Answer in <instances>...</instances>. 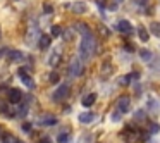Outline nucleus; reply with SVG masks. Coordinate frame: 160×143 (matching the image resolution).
<instances>
[{
	"mask_svg": "<svg viewBox=\"0 0 160 143\" xmlns=\"http://www.w3.org/2000/svg\"><path fill=\"white\" fill-rule=\"evenodd\" d=\"M95 50H97V38L91 35L90 31L84 33L83 38H81V43H79V55H81V60H88L93 57Z\"/></svg>",
	"mask_w": 160,
	"mask_h": 143,
	"instance_id": "1",
	"label": "nucleus"
},
{
	"mask_svg": "<svg viewBox=\"0 0 160 143\" xmlns=\"http://www.w3.org/2000/svg\"><path fill=\"white\" fill-rule=\"evenodd\" d=\"M83 69H84V64H83V60H81V57H74L69 64L67 74H69V78H78V76L83 74Z\"/></svg>",
	"mask_w": 160,
	"mask_h": 143,
	"instance_id": "2",
	"label": "nucleus"
},
{
	"mask_svg": "<svg viewBox=\"0 0 160 143\" xmlns=\"http://www.w3.org/2000/svg\"><path fill=\"white\" fill-rule=\"evenodd\" d=\"M115 109H117L121 114L129 112V110H131V98H129L128 95H122V97H119L117 102H115Z\"/></svg>",
	"mask_w": 160,
	"mask_h": 143,
	"instance_id": "3",
	"label": "nucleus"
},
{
	"mask_svg": "<svg viewBox=\"0 0 160 143\" xmlns=\"http://www.w3.org/2000/svg\"><path fill=\"white\" fill-rule=\"evenodd\" d=\"M40 28H38V24L36 23H31V26H29V31H28V35H26V43L28 45H35L36 43V40L40 38Z\"/></svg>",
	"mask_w": 160,
	"mask_h": 143,
	"instance_id": "4",
	"label": "nucleus"
},
{
	"mask_svg": "<svg viewBox=\"0 0 160 143\" xmlns=\"http://www.w3.org/2000/svg\"><path fill=\"white\" fill-rule=\"evenodd\" d=\"M67 95H69V86H67V84H60V86L53 91L52 98H53V102H62L64 98H67Z\"/></svg>",
	"mask_w": 160,
	"mask_h": 143,
	"instance_id": "5",
	"label": "nucleus"
},
{
	"mask_svg": "<svg viewBox=\"0 0 160 143\" xmlns=\"http://www.w3.org/2000/svg\"><path fill=\"white\" fill-rule=\"evenodd\" d=\"M2 55H5V59L11 60V62H18V60L22 59V54L19 50H11V49H5L2 52Z\"/></svg>",
	"mask_w": 160,
	"mask_h": 143,
	"instance_id": "6",
	"label": "nucleus"
},
{
	"mask_svg": "<svg viewBox=\"0 0 160 143\" xmlns=\"http://www.w3.org/2000/svg\"><path fill=\"white\" fill-rule=\"evenodd\" d=\"M60 59H62V52H60V49H53L52 54H50L48 57V66L50 67H57L60 62Z\"/></svg>",
	"mask_w": 160,
	"mask_h": 143,
	"instance_id": "7",
	"label": "nucleus"
},
{
	"mask_svg": "<svg viewBox=\"0 0 160 143\" xmlns=\"http://www.w3.org/2000/svg\"><path fill=\"white\" fill-rule=\"evenodd\" d=\"M71 11H72L74 14H86L88 5L84 4V2H72V4H71Z\"/></svg>",
	"mask_w": 160,
	"mask_h": 143,
	"instance_id": "8",
	"label": "nucleus"
},
{
	"mask_svg": "<svg viewBox=\"0 0 160 143\" xmlns=\"http://www.w3.org/2000/svg\"><path fill=\"white\" fill-rule=\"evenodd\" d=\"M22 100V91L18 90V88H12V90H9V102L11 104H18V102Z\"/></svg>",
	"mask_w": 160,
	"mask_h": 143,
	"instance_id": "9",
	"label": "nucleus"
},
{
	"mask_svg": "<svg viewBox=\"0 0 160 143\" xmlns=\"http://www.w3.org/2000/svg\"><path fill=\"white\" fill-rule=\"evenodd\" d=\"M50 43H52V36H48V35H40V38H38V49H40V50L48 49Z\"/></svg>",
	"mask_w": 160,
	"mask_h": 143,
	"instance_id": "10",
	"label": "nucleus"
},
{
	"mask_svg": "<svg viewBox=\"0 0 160 143\" xmlns=\"http://www.w3.org/2000/svg\"><path fill=\"white\" fill-rule=\"evenodd\" d=\"M38 122H40L42 126H53V124H57V117H55V115L47 114V115H42Z\"/></svg>",
	"mask_w": 160,
	"mask_h": 143,
	"instance_id": "11",
	"label": "nucleus"
},
{
	"mask_svg": "<svg viewBox=\"0 0 160 143\" xmlns=\"http://www.w3.org/2000/svg\"><path fill=\"white\" fill-rule=\"evenodd\" d=\"M19 74H21L22 83H24L28 88H31V90H33V88H35V81H33V78L29 76V74H26V73H24V69H19Z\"/></svg>",
	"mask_w": 160,
	"mask_h": 143,
	"instance_id": "12",
	"label": "nucleus"
},
{
	"mask_svg": "<svg viewBox=\"0 0 160 143\" xmlns=\"http://www.w3.org/2000/svg\"><path fill=\"white\" fill-rule=\"evenodd\" d=\"M117 29H119V31H122V33H126V35H131V33H132V26H131V23H129V21H119Z\"/></svg>",
	"mask_w": 160,
	"mask_h": 143,
	"instance_id": "13",
	"label": "nucleus"
},
{
	"mask_svg": "<svg viewBox=\"0 0 160 143\" xmlns=\"http://www.w3.org/2000/svg\"><path fill=\"white\" fill-rule=\"evenodd\" d=\"M95 117H97V115H95L93 112H84V114H79V121L83 122V124H90Z\"/></svg>",
	"mask_w": 160,
	"mask_h": 143,
	"instance_id": "14",
	"label": "nucleus"
},
{
	"mask_svg": "<svg viewBox=\"0 0 160 143\" xmlns=\"http://www.w3.org/2000/svg\"><path fill=\"white\" fill-rule=\"evenodd\" d=\"M150 62H152V64H150V69H152L155 74H160V57H155V59L152 57Z\"/></svg>",
	"mask_w": 160,
	"mask_h": 143,
	"instance_id": "15",
	"label": "nucleus"
},
{
	"mask_svg": "<svg viewBox=\"0 0 160 143\" xmlns=\"http://www.w3.org/2000/svg\"><path fill=\"white\" fill-rule=\"evenodd\" d=\"M95 100H97V93H90L83 98V105L84 107H91V105L95 104Z\"/></svg>",
	"mask_w": 160,
	"mask_h": 143,
	"instance_id": "16",
	"label": "nucleus"
},
{
	"mask_svg": "<svg viewBox=\"0 0 160 143\" xmlns=\"http://www.w3.org/2000/svg\"><path fill=\"white\" fill-rule=\"evenodd\" d=\"M148 110L152 115L158 114V104H157V100H153V98H150L148 100Z\"/></svg>",
	"mask_w": 160,
	"mask_h": 143,
	"instance_id": "17",
	"label": "nucleus"
},
{
	"mask_svg": "<svg viewBox=\"0 0 160 143\" xmlns=\"http://www.w3.org/2000/svg\"><path fill=\"white\" fill-rule=\"evenodd\" d=\"M138 35H139V38H141V42H148V40H150V36H148V31H146V28H145L143 24L138 28Z\"/></svg>",
	"mask_w": 160,
	"mask_h": 143,
	"instance_id": "18",
	"label": "nucleus"
},
{
	"mask_svg": "<svg viewBox=\"0 0 160 143\" xmlns=\"http://www.w3.org/2000/svg\"><path fill=\"white\" fill-rule=\"evenodd\" d=\"M150 31L160 38V21H153L152 24H150Z\"/></svg>",
	"mask_w": 160,
	"mask_h": 143,
	"instance_id": "19",
	"label": "nucleus"
},
{
	"mask_svg": "<svg viewBox=\"0 0 160 143\" xmlns=\"http://www.w3.org/2000/svg\"><path fill=\"white\" fill-rule=\"evenodd\" d=\"M139 57H141L145 62H150V59L153 57V54H152V50H146V49H143V50H139Z\"/></svg>",
	"mask_w": 160,
	"mask_h": 143,
	"instance_id": "20",
	"label": "nucleus"
},
{
	"mask_svg": "<svg viewBox=\"0 0 160 143\" xmlns=\"http://www.w3.org/2000/svg\"><path fill=\"white\" fill-rule=\"evenodd\" d=\"M74 29H76L78 33H81V35H84V33L90 31V28H88L84 23H76V24H74Z\"/></svg>",
	"mask_w": 160,
	"mask_h": 143,
	"instance_id": "21",
	"label": "nucleus"
},
{
	"mask_svg": "<svg viewBox=\"0 0 160 143\" xmlns=\"http://www.w3.org/2000/svg\"><path fill=\"white\" fill-rule=\"evenodd\" d=\"M132 79V74H126V76H121V79H119V84L121 86H126V84H129Z\"/></svg>",
	"mask_w": 160,
	"mask_h": 143,
	"instance_id": "22",
	"label": "nucleus"
},
{
	"mask_svg": "<svg viewBox=\"0 0 160 143\" xmlns=\"http://www.w3.org/2000/svg\"><path fill=\"white\" fill-rule=\"evenodd\" d=\"M100 73H102V74H110V73H112V64L108 62V60H107V62H103V66H102Z\"/></svg>",
	"mask_w": 160,
	"mask_h": 143,
	"instance_id": "23",
	"label": "nucleus"
},
{
	"mask_svg": "<svg viewBox=\"0 0 160 143\" xmlns=\"http://www.w3.org/2000/svg\"><path fill=\"white\" fill-rule=\"evenodd\" d=\"M158 131H160V124L152 122V124H150V128H148V133H150V135H157Z\"/></svg>",
	"mask_w": 160,
	"mask_h": 143,
	"instance_id": "24",
	"label": "nucleus"
},
{
	"mask_svg": "<svg viewBox=\"0 0 160 143\" xmlns=\"http://www.w3.org/2000/svg\"><path fill=\"white\" fill-rule=\"evenodd\" d=\"M60 35H62V28H60V26H52V36H57V38H59Z\"/></svg>",
	"mask_w": 160,
	"mask_h": 143,
	"instance_id": "25",
	"label": "nucleus"
},
{
	"mask_svg": "<svg viewBox=\"0 0 160 143\" xmlns=\"http://www.w3.org/2000/svg\"><path fill=\"white\" fill-rule=\"evenodd\" d=\"M2 143H18V138H14V136H11V135H5Z\"/></svg>",
	"mask_w": 160,
	"mask_h": 143,
	"instance_id": "26",
	"label": "nucleus"
},
{
	"mask_svg": "<svg viewBox=\"0 0 160 143\" xmlns=\"http://www.w3.org/2000/svg\"><path fill=\"white\" fill-rule=\"evenodd\" d=\"M43 12H45V14H52V12H53L52 4H43Z\"/></svg>",
	"mask_w": 160,
	"mask_h": 143,
	"instance_id": "27",
	"label": "nucleus"
},
{
	"mask_svg": "<svg viewBox=\"0 0 160 143\" xmlns=\"http://www.w3.org/2000/svg\"><path fill=\"white\" fill-rule=\"evenodd\" d=\"M110 117H112V121H114V122H117V121H121V112H119V110H115V112H112V115H110Z\"/></svg>",
	"mask_w": 160,
	"mask_h": 143,
	"instance_id": "28",
	"label": "nucleus"
},
{
	"mask_svg": "<svg viewBox=\"0 0 160 143\" xmlns=\"http://www.w3.org/2000/svg\"><path fill=\"white\" fill-rule=\"evenodd\" d=\"M134 119H136V121H143V119H145V112H143V110H138V112L134 114Z\"/></svg>",
	"mask_w": 160,
	"mask_h": 143,
	"instance_id": "29",
	"label": "nucleus"
},
{
	"mask_svg": "<svg viewBox=\"0 0 160 143\" xmlns=\"http://www.w3.org/2000/svg\"><path fill=\"white\" fill-rule=\"evenodd\" d=\"M57 81H59V74L53 71V73L50 74V83H57Z\"/></svg>",
	"mask_w": 160,
	"mask_h": 143,
	"instance_id": "30",
	"label": "nucleus"
},
{
	"mask_svg": "<svg viewBox=\"0 0 160 143\" xmlns=\"http://www.w3.org/2000/svg\"><path fill=\"white\" fill-rule=\"evenodd\" d=\"M67 140H69V136H67L66 133H64V135H60L59 138H57V141H59V143H66Z\"/></svg>",
	"mask_w": 160,
	"mask_h": 143,
	"instance_id": "31",
	"label": "nucleus"
},
{
	"mask_svg": "<svg viewBox=\"0 0 160 143\" xmlns=\"http://www.w3.org/2000/svg\"><path fill=\"white\" fill-rule=\"evenodd\" d=\"M62 35H64V40H66V42H69V40L72 38V36H71V35H72V31H71V29H67V31L62 33Z\"/></svg>",
	"mask_w": 160,
	"mask_h": 143,
	"instance_id": "32",
	"label": "nucleus"
},
{
	"mask_svg": "<svg viewBox=\"0 0 160 143\" xmlns=\"http://www.w3.org/2000/svg\"><path fill=\"white\" fill-rule=\"evenodd\" d=\"M90 141H91L90 136H81L79 138V143H90Z\"/></svg>",
	"mask_w": 160,
	"mask_h": 143,
	"instance_id": "33",
	"label": "nucleus"
},
{
	"mask_svg": "<svg viewBox=\"0 0 160 143\" xmlns=\"http://www.w3.org/2000/svg\"><path fill=\"white\" fill-rule=\"evenodd\" d=\"M22 129H24V131H31V124H28V122L22 124Z\"/></svg>",
	"mask_w": 160,
	"mask_h": 143,
	"instance_id": "34",
	"label": "nucleus"
},
{
	"mask_svg": "<svg viewBox=\"0 0 160 143\" xmlns=\"http://www.w3.org/2000/svg\"><path fill=\"white\" fill-rule=\"evenodd\" d=\"M136 2H138L139 5H146V4H148V0H136Z\"/></svg>",
	"mask_w": 160,
	"mask_h": 143,
	"instance_id": "35",
	"label": "nucleus"
},
{
	"mask_svg": "<svg viewBox=\"0 0 160 143\" xmlns=\"http://www.w3.org/2000/svg\"><path fill=\"white\" fill-rule=\"evenodd\" d=\"M40 143H50V140H48V138H43V140H42V141H40Z\"/></svg>",
	"mask_w": 160,
	"mask_h": 143,
	"instance_id": "36",
	"label": "nucleus"
},
{
	"mask_svg": "<svg viewBox=\"0 0 160 143\" xmlns=\"http://www.w3.org/2000/svg\"><path fill=\"white\" fill-rule=\"evenodd\" d=\"M114 2H115V4H121V2H122V0H114Z\"/></svg>",
	"mask_w": 160,
	"mask_h": 143,
	"instance_id": "37",
	"label": "nucleus"
},
{
	"mask_svg": "<svg viewBox=\"0 0 160 143\" xmlns=\"http://www.w3.org/2000/svg\"><path fill=\"white\" fill-rule=\"evenodd\" d=\"M18 143H22V141H19V140H18Z\"/></svg>",
	"mask_w": 160,
	"mask_h": 143,
	"instance_id": "38",
	"label": "nucleus"
}]
</instances>
